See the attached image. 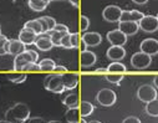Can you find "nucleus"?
Instances as JSON below:
<instances>
[{
    "instance_id": "1",
    "label": "nucleus",
    "mask_w": 158,
    "mask_h": 123,
    "mask_svg": "<svg viewBox=\"0 0 158 123\" xmlns=\"http://www.w3.org/2000/svg\"><path fill=\"white\" fill-rule=\"evenodd\" d=\"M30 107L26 103H15L5 112V121L9 123H24L30 117Z\"/></svg>"
},
{
    "instance_id": "2",
    "label": "nucleus",
    "mask_w": 158,
    "mask_h": 123,
    "mask_svg": "<svg viewBox=\"0 0 158 123\" xmlns=\"http://www.w3.org/2000/svg\"><path fill=\"white\" fill-rule=\"evenodd\" d=\"M44 87L45 90L52 93H62L65 91V86L62 84L61 75L59 73H50L44 78Z\"/></svg>"
},
{
    "instance_id": "3",
    "label": "nucleus",
    "mask_w": 158,
    "mask_h": 123,
    "mask_svg": "<svg viewBox=\"0 0 158 123\" xmlns=\"http://www.w3.org/2000/svg\"><path fill=\"white\" fill-rule=\"evenodd\" d=\"M96 101L101 106H103V107H111V106H113L116 103L117 96H116V93L112 90H110V88H102V90H100L97 92Z\"/></svg>"
},
{
    "instance_id": "4",
    "label": "nucleus",
    "mask_w": 158,
    "mask_h": 123,
    "mask_svg": "<svg viewBox=\"0 0 158 123\" xmlns=\"http://www.w3.org/2000/svg\"><path fill=\"white\" fill-rule=\"evenodd\" d=\"M152 62V56L139 51V52H136L132 55L131 57V65L132 67L137 68V70H143V68H147Z\"/></svg>"
},
{
    "instance_id": "5",
    "label": "nucleus",
    "mask_w": 158,
    "mask_h": 123,
    "mask_svg": "<svg viewBox=\"0 0 158 123\" xmlns=\"http://www.w3.org/2000/svg\"><path fill=\"white\" fill-rule=\"evenodd\" d=\"M137 97L139 101L148 103L157 98V90L152 85H142L137 90Z\"/></svg>"
},
{
    "instance_id": "6",
    "label": "nucleus",
    "mask_w": 158,
    "mask_h": 123,
    "mask_svg": "<svg viewBox=\"0 0 158 123\" xmlns=\"http://www.w3.org/2000/svg\"><path fill=\"white\" fill-rule=\"evenodd\" d=\"M121 15H122V9L117 5H108L102 11L103 19L108 23H120Z\"/></svg>"
},
{
    "instance_id": "7",
    "label": "nucleus",
    "mask_w": 158,
    "mask_h": 123,
    "mask_svg": "<svg viewBox=\"0 0 158 123\" xmlns=\"http://www.w3.org/2000/svg\"><path fill=\"white\" fill-rule=\"evenodd\" d=\"M139 29L143 30L144 32H154L158 30V19L157 16H153V15H144L139 23Z\"/></svg>"
},
{
    "instance_id": "8",
    "label": "nucleus",
    "mask_w": 158,
    "mask_h": 123,
    "mask_svg": "<svg viewBox=\"0 0 158 123\" xmlns=\"http://www.w3.org/2000/svg\"><path fill=\"white\" fill-rule=\"evenodd\" d=\"M127 37L121 30H111L107 32V40L112 46H123L127 43Z\"/></svg>"
},
{
    "instance_id": "9",
    "label": "nucleus",
    "mask_w": 158,
    "mask_h": 123,
    "mask_svg": "<svg viewBox=\"0 0 158 123\" xmlns=\"http://www.w3.org/2000/svg\"><path fill=\"white\" fill-rule=\"evenodd\" d=\"M141 51L149 55V56H154L158 54V40L156 39H144L142 43H141V46H139Z\"/></svg>"
},
{
    "instance_id": "10",
    "label": "nucleus",
    "mask_w": 158,
    "mask_h": 123,
    "mask_svg": "<svg viewBox=\"0 0 158 123\" xmlns=\"http://www.w3.org/2000/svg\"><path fill=\"white\" fill-rule=\"evenodd\" d=\"M29 62H34L31 55L29 54V51H24L23 54H19L15 56L14 59V70L16 72H20L21 70H24V67L29 64Z\"/></svg>"
},
{
    "instance_id": "11",
    "label": "nucleus",
    "mask_w": 158,
    "mask_h": 123,
    "mask_svg": "<svg viewBox=\"0 0 158 123\" xmlns=\"http://www.w3.org/2000/svg\"><path fill=\"white\" fill-rule=\"evenodd\" d=\"M35 46L41 51H50L54 47V44L51 41V37L48 34H40L37 35L35 40Z\"/></svg>"
},
{
    "instance_id": "12",
    "label": "nucleus",
    "mask_w": 158,
    "mask_h": 123,
    "mask_svg": "<svg viewBox=\"0 0 158 123\" xmlns=\"http://www.w3.org/2000/svg\"><path fill=\"white\" fill-rule=\"evenodd\" d=\"M118 30H121L126 36H132L138 32L139 25L136 21H120L118 23Z\"/></svg>"
},
{
    "instance_id": "13",
    "label": "nucleus",
    "mask_w": 158,
    "mask_h": 123,
    "mask_svg": "<svg viewBox=\"0 0 158 123\" xmlns=\"http://www.w3.org/2000/svg\"><path fill=\"white\" fill-rule=\"evenodd\" d=\"M81 40L86 44L87 47H95L102 43V36L98 32H85Z\"/></svg>"
},
{
    "instance_id": "14",
    "label": "nucleus",
    "mask_w": 158,
    "mask_h": 123,
    "mask_svg": "<svg viewBox=\"0 0 158 123\" xmlns=\"http://www.w3.org/2000/svg\"><path fill=\"white\" fill-rule=\"evenodd\" d=\"M62 84L65 86V90H73L78 85V76L72 72H65L61 75Z\"/></svg>"
},
{
    "instance_id": "15",
    "label": "nucleus",
    "mask_w": 158,
    "mask_h": 123,
    "mask_svg": "<svg viewBox=\"0 0 158 123\" xmlns=\"http://www.w3.org/2000/svg\"><path fill=\"white\" fill-rule=\"evenodd\" d=\"M108 60L112 61H120L126 56V50L123 49V46H110L107 52H106Z\"/></svg>"
},
{
    "instance_id": "16",
    "label": "nucleus",
    "mask_w": 158,
    "mask_h": 123,
    "mask_svg": "<svg viewBox=\"0 0 158 123\" xmlns=\"http://www.w3.org/2000/svg\"><path fill=\"white\" fill-rule=\"evenodd\" d=\"M37 35L30 30V29H26V27H23V30H20L19 32V40L24 45H32L35 44V40H36Z\"/></svg>"
},
{
    "instance_id": "17",
    "label": "nucleus",
    "mask_w": 158,
    "mask_h": 123,
    "mask_svg": "<svg viewBox=\"0 0 158 123\" xmlns=\"http://www.w3.org/2000/svg\"><path fill=\"white\" fill-rule=\"evenodd\" d=\"M96 61H97V57L92 51H90V50L81 51L80 62H81L82 67H91V66H94L96 64Z\"/></svg>"
},
{
    "instance_id": "18",
    "label": "nucleus",
    "mask_w": 158,
    "mask_h": 123,
    "mask_svg": "<svg viewBox=\"0 0 158 123\" xmlns=\"http://www.w3.org/2000/svg\"><path fill=\"white\" fill-rule=\"evenodd\" d=\"M25 46H26V45H24L19 39H18V40L11 39V40H9L8 54L14 55V56H16V55H19V54H23L24 51H26V47H25Z\"/></svg>"
},
{
    "instance_id": "19",
    "label": "nucleus",
    "mask_w": 158,
    "mask_h": 123,
    "mask_svg": "<svg viewBox=\"0 0 158 123\" xmlns=\"http://www.w3.org/2000/svg\"><path fill=\"white\" fill-rule=\"evenodd\" d=\"M144 16L143 13L138 11V10H122V15L120 21H136L139 23V20Z\"/></svg>"
},
{
    "instance_id": "20",
    "label": "nucleus",
    "mask_w": 158,
    "mask_h": 123,
    "mask_svg": "<svg viewBox=\"0 0 158 123\" xmlns=\"http://www.w3.org/2000/svg\"><path fill=\"white\" fill-rule=\"evenodd\" d=\"M39 20H40V24L43 26V34L54 30L55 25L57 24L56 20L54 18H51V16H43V18H39Z\"/></svg>"
},
{
    "instance_id": "21",
    "label": "nucleus",
    "mask_w": 158,
    "mask_h": 123,
    "mask_svg": "<svg viewBox=\"0 0 158 123\" xmlns=\"http://www.w3.org/2000/svg\"><path fill=\"white\" fill-rule=\"evenodd\" d=\"M65 119L67 123H80V109L77 108H69L65 112Z\"/></svg>"
},
{
    "instance_id": "22",
    "label": "nucleus",
    "mask_w": 158,
    "mask_h": 123,
    "mask_svg": "<svg viewBox=\"0 0 158 123\" xmlns=\"http://www.w3.org/2000/svg\"><path fill=\"white\" fill-rule=\"evenodd\" d=\"M127 71L126 66L120 61H113L107 66V73H122L125 75Z\"/></svg>"
},
{
    "instance_id": "23",
    "label": "nucleus",
    "mask_w": 158,
    "mask_h": 123,
    "mask_svg": "<svg viewBox=\"0 0 158 123\" xmlns=\"http://www.w3.org/2000/svg\"><path fill=\"white\" fill-rule=\"evenodd\" d=\"M27 4L31 10L39 13V11H44L48 8L49 2H46V0H29Z\"/></svg>"
},
{
    "instance_id": "24",
    "label": "nucleus",
    "mask_w": 158,
    "mask_h": 123,
    "mask_svg": "<svg viewBox=\"0 0 158 123\" xmlns=\"http://www.w3.org/2000/svg\"><path fill=\"white\" fill-rule=\"evenodd\" d=\"M62 103L67 107V108H77L78 107V96L77 93H69L64 100Z\"/></svg>"
},
{
    "instance_id": "25",
    "label": "nucleus",
    "mask_w": 158,
    "mask_h": 123,
    "mask_svg": "<svg viewBox=\"0 0 158 123\" xmlns=\"http://www.w3.org/2000/svg\"><path fill=\"white\" fill-rule=\"evenodd\" d=\"M24 27L32 30V31H34L36 35H40V34H43V26H41L40 20H39V19H34V20L26 21V23H25V25H24Z\"/></svg>"
},
{
    "instance_id": "26",
    "label": "nucleus",
    "mask_w": 158,
    "mask_h": 123,
    "mask_svg": "<svg viewBox=\"0 0 158 123\" xmlns=\"http://www.w3.org/2000/svg\"><path fill=\"white\" fill-rule=\"evenodd\" d=\"M80 114L82 116V117H89V116H91L92 113H94V111H95V106L91 103V102H87V101H84V102H81V105H80Z\"/></svg>"
},
{
    "instance_id": "27",
    "label": "nucleus",
    "mask_w": 158,
    "mask_h": 123,
    "mask_svg": "<svg viewBox=\"0 0 158 123\" xmlns=\"http://www.w3.org/2000/svg\"><path fill=\"white\" fill-rule=\"evenodd\" d=\"M39 66H40V71L43 72H52L56 64L52 59H44L39 62Z\"/></svg>"
},
{
    "instance_id": "28",
    "label": "nucleus",
    "mask_w": 158,
    "mask_h": 123,
    "mask_svg": "<svg viewBox=\"0 0 158 123\" xmlns=\"http://www.w3.org/2000/svg\"><path fill=\"white\" fill-rule=\"evenodd\" d=\"M146 113L152 117H158V98L146 103Z\"/></svg>"
},
{
    "instance_id": "29",
    "label": "nucleus",
    "mask_w": 158,
    "mask_h": 123,
    "mask_svg": "<svg viewBox=\"0 0 158 123\" xmlns=\"http://www.w3.org/2000/svg\"><path fill=\"white\" fill-rule=\"evenodd\" d=\"M45 34H48V35L51 37V41H52L54 46H61V40H62L64 35H65V34H67V32H59V31L51 30V31L45 32Z\"/></svg>"
},
{
    "instance_id": "30",
    "label": "nucleus",
    "mask_w": 158,
    "mask_h": 123,
    "mask_svg": "<svg viewBox=\"0 0 158 123\" xmlns=\"http://www.w3.org/2000/svg\"><path fill=\"white\" fill-rule=\"evenodd\" d=\"M8 80L13 84H23L26 80V73L24 72H16V73H8L6 75Z\"/></svg>"
},
{
    "instance_id": "31",
    "label": "nucleus",
    "mask_w": 158,
    "mask_h": 123,
    "mask_svg": "<svg viewBox=\"0 0 158 123\" xmlns=\"http://www.w3.org/2000/svg\"><path fill=\"white\" fill-rule=\"evenodd\" d=\"M105 78L110 82V84L118 85L123 80V75L122 73H106L105 75Z\"/></svg>"
},
{
    "instance_id": "32",
    "label": "nucleus",
    "mask_w": 158,
    "mask_h": 123,
    "mask_svg": "<svg viewBox=\"0 0 158 123\" xmlns=\"http://www.w3.org/2000/svg\"><path fill=\"white\" fill-rule=\"evenodd\" d=\"M8 47H9V40L5 35L0 34V56H4L8 54Z\"/></svg>"
},
{
    "instance_id": "33",
    "label": "nucleus",
    "mask_w": 158,
    "mask_h": 123,
    "mask_svg": "<svg viewBox=\"0 0 158 123\" xmlns=\"http://www.w3.org/2000/svg\"><path fill=\"white\" fill-rule=\"evenodd\" d=\"M70 40H71V46L72 49H78L80 47V35L78 32H72L70 34Z\"/></svg>"
},
{
    "instance_id": "34",
    "label": "nucleus",
    "mask_w": 158,
    "mask_h": 123,
    "mask_svg": "<svg viewBox=\"0 0 158 123\" xmlns=\"http://www.w3.org/2000/svg\"><path fill=\"white\" fill-rule=\"evenodd\" d=\"M24 71H26V72H39L40 71V66H39L37 62H29L24 67Z\"/></svg>"
},
{
    "instance_id": "35",
    "label": "nucleus",
    "mask_w": 158,
    "mask_h": 123,
    "mask_svg": "<svg viewBox=\"0 0 158 123\" xmlns=\"http://www.w3.org/2000/svg\"><path fill=\"white\" fill-rule=\"evenodd\" d=\"M61 47H65V49H72L71 46V40H70V32L65 34L62 40H61Z\"/></svg>"
},
{
    "instance_id": "36",
    "label": "nucleus",
    "mask_w": 158,
    "mask_h": 123,
    "mask_svg": "<svg viewBox=\"0 0 158 123\" xmlns=\"http://www.w3.org/2000/svg\"><path fill=\"white\" fill-rule=\"evenodd\" d=\"M80 21H81V31H86L90 27V19L87 16L82 15L80 18Z\"/></svg>"
},
{
    "instance_id": "37",
    "label": "nucleus",
    "mask_w": 158,
    "mask_h": 123,
    "mask_svg": "<svg viewBox=\"0 0 158 123\" xmlns=\"http://www.w3.org/2000/svg\"><path fill=\"white\" fill-rule=\"evenodd\" d=\"M24 123H48V122L41 117H29Z\"/></svg>"
},
{
    "instance_id": "38",
    "label": "nucleus",
    "mask_w": 158,
    "mask_h": 123,
    "mask_svg": "<svg viewBox=\"0 0 158 123\" xmlns=\"http://www.w3.org/2000/svg\"><path fill=\"white\" fill-rule=\"evenodd\" d=\"M55 31H59V32H69V27L64 24H56L55 27H54Z\"/></svg>"
},
{
    "instance_id": "39",
    "label": "nucleus",
    "mask_w": 158,
    "mask_h": 123,
    "mask_svg": "<svg viewBox=\"0 0 158 123\" xmlns=\"http://www.w3.org/2000/svg\"><path fill=\"white\" fill-rule=\"evenodd\" d=\"M122 123H142V122H141L139 118H137V117H135V116H130V117L125 118Z\"/></svg>"
},
{
    "instance_id": "40",
    "label": "nucleus",
    "mask_w": 158,
    "mask_h": 123,
    "mask_svg": "<svg viewBox=\"0 0 158 123\" xmlns=\"http://www.w3.org/2000/svg\"><path fill=\"white\" fill-rule=\"evenodd\" d=\"M52 72H54V73H59V75H62V73L67 72V68H66L65 66H57V65H56Z\"/></svg>"
},
{
    "instance_id": "41",
    "label": "nucleus",
    "mask_w": 158,
    "mask_h": 123,
    "mask_svg": "<svg viewBox=\"0 0 158 123\" xmlns=\"http://www.w3.org/2000/svg\"><path fill=\"white\" fill-rule=\"evenodd\" d=\"M27 51H29V54L31 55L32 61H34V62H37V60H39V55H37V52L34 51V50H27Z\"/></svg>"
},
{
    "instance_id": "42",
    "label": "nucleus",
    "mask_w": 158,
    "mask_h": 123,
    "mask_svg": "<svg viewBox=\"0 0 158 123\" xmlns=\"http://www.w3.org/2000/svg\"><path fill=\"white\" fill-rule=\"evenodd\" d=\"M132 2L137 5H144V4H147L148 0H132Z\"/></svg>"
},
{
    "instance_id": "43",
    "label": "nucleus",
    "mask_w": 158,
    "mask_h": 123,
    "mask_svg": "<svg viewBox=\"0 0 158 123\" xmlns=\"http://www.w3.org/2000/svg\"><path fill=\"white\" fill-rule=\"evenodd\" d=\"M95 72H96V73H105V75H106V73H107V68H97Z\"/></svg>"
},
{
    "instance_id": "44",
    "label": "nucleus",
    "mask_w": 158,
    "mask_h": 123,
    "mask_svg": "<svg viewBox=\"0 0 158 123\" xmlns=\"http://www.w3.org/2000/svg\"><path fill=\"white\" fill-rule=\"evenodd\" d=\"M69 2H70V4L73 5L75 8H78V0H69Z\"/></svg>"
},
{
    "instance_id": "45",
    "label": "nucleus",
    "mask_w": 158,
    "mask_h": 123,
    "mask_svg": "<svg viewBox=\"0 0 158 123\" xmlns=\"http://www.w3.org/2000/svg\"><path fill=\"white\" fill-rule=\"evenodd\" d=\"M153 84H154V87L158 90V75L154 76V78H153Z\"/></svg>"
},
{
    "instance_id": "46",
    "label": "nucleus",
    "mask_w": 158,
    "mask_h": 123,
    "mask_svg": "<svg viewBox=\"0 0 158 123\" xmlns=\"http://www.w3.org/2000/svg\"><path fill=\"white\" fill-rule=\"evenodd\" d=\"M87 123H101L100 121H91V122H87Z\"/></svg>"
},
{
    "instance_id": "47",
    "label": "nucleus",
    "mask_w": 158,
    "mask_h": 123,
    "mask_svg": "<svg viewBox=\"0 0 158 123\" xmlns=\"http://www.w3.org/2000/svg\"><path fill=\"white\" fill-rule=\"evenodd\" d=\"M80 123H87V122H86L85 119H82V118H81V119H80Z\"/></svg>"
},
{
    "instance_id": "48",
    "label": "nucleus",
    "mask_w": 158,
    "mask_h": 123,
    "mask_svg": "<svg viewBox=\"0 0 158 123\" xmlns=\"http://www.w3.org/2000/svg\"><path fill=\"white\" fill-rule=\"evenodd\" d=\"M48 123H60V122H57V121H51V122H48Z\"/></svg>"
},
{
    "instance_id": "49",
    "label": "nucleus",
    "mask_w": 158,
    "mask_h": 123,
    "mask_svg": "<svg viewBox=\"0 0 158 123\" xmlns=\"http://www.w3.org/2000/svg\"><path fill=\"white\" fill-rule=\"evenodd\" d=\"M0 123H9V122H8V121H5V119H4V121H0Z\"/></svg>"
},
{
    "instance_id": "50",
    "label": "nucleus",
    "mask_w": 158,
    "mask_h": 123,
    "mask_svg": "<svg viewBox=\"0 0 158 123\" xmlns=\"http://www.w3.org/2000/svg\"><path fill=\"white\" fill-rule=\"evenodd\" d=\"M50 2H59V0H49V3H50Z\"/></svg>"
},
{
    "instance_id": "51",
    "label": "nucleus",
    "mask_w": 158,
    "mask_h": 123,
    "mask_svg": "<svg viewBox=\"0 0 158 123\" xmlns=\"http://www.w3.org/2000/svg\"><path fill=\"white\" fill-rule=\"evenodd\" d=\"M157 19H158V14H157Z\"/></svg>"
},
{
    "instance_id": "52",
    "label": "nucleus",
    "mask_w": 158,
    "mask_h": 123,
    "mask_svg": "<svg viewBox=\"0 0 158 123\" xmlns=\"http://www.w3.org/2000/svg\"><path fill=\"white\" fill-rule=\"evenodd\" d=\"M0 30H2V26H0Z\"/></svg>"
},
{
    "instance_id": "53",
    "label": "nucleus",
    "mask_w": 158,
    "mask_h": 123,
    "mask_svg": "<svg viewBox=\"0 0 158 123\" xmlns=\"http://www.w3.org/2000/svg\"><path fill=\"white\" fill-rule=\"evenodd\" d=\"M0 31H2V30H0Z\"/></svg>"
}]
</instances>
